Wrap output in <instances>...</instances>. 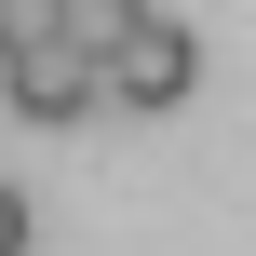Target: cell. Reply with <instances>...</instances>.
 <instances>
[{
  "label": "cell",
  "instance_id": "cell-4",
  "mask_svg": "<svg viewBox=\"0 0 256 256\" xmlns=\"http://www.w3.org/2000/svg\"><path fill=\"white\" fill-rule=\"evenodd\" d=\"M27 40H54V0H0V68H14Z\"/></svg>",
  "mask_w": 256,
  "mask_h": 256
},
{
  "label": "cell",
  "instance_id": "cell-1",
  "mask_svg": "<svg viewBox=\"0 0 256 256\" xmlns=\"http://www.w3.org/2000/svg\"><path fill=\"white\" fill-rule=\"evenodd\" d=\"M94 81H108V108H189V81H202V40H189L176 14H135V40H122Z\"/></svg>",
  "mask_w": 256,
  "mask_h": 256
},
{
  "label": "cell",
  "instance_id": "cell-2",
  "mask_svg": "<svg viewBox=\"0 0 256 256\" xmlns=\"http://www.w3.org/2000/svg\"><path fill=\"white\" fill-rule=\"evenodd\" d=\"M0 94H14V122H81V108H108L94 54H68V40H27V54L0 68Z\"/></svg>",
  "mask_w": 256,
  "mask_h": 256
},
{
  "label": "cell",
  "instance_id": "cell-3",
  "mask_svg": "<svg viewBox=\"0 0 256 256\" xmlns=\"http://www.w3.org/2000/svg\"><path fill=\"white\" fill-rule=\"evenodd\" d=\"M135 14H148V0H54V40H68V54H94V68H108V54H122V40H135Z\"/></svg>",
  "mask_w": 256,
  "mask_h": 256
},
{
  "label": "cell",
  "instance_id": "cell-5",
  "mask_svg": "<svg viewBox=\"0 0 256 256\" xmlns=\"http://www.w3.org/2000/svg\"><path fill=\"white\" fill-rule=\"evenodd\" d=\"M0 256H27V189H0Z\"/></svg>",
  "mask_w": 256,
  "mask_h": 256
}]
</instances>
